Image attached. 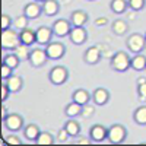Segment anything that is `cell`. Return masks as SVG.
Listing matches in <instances>:
<instances>
[{"label":"cell","instance_id":"cell-1","mask_svg":"<svg viewBox=\"0 0 146 146\" xmlns=\"http://www.w3.org/2000/svg\"><path fill=\"white\" fill-rule=\"evenodd\" d=\"M110 64H111V69H113V70L123 73V72L129 70V67H130V64H131V58H130V56H129L126 51H117V53H114V56L111 57V62H110Z\"/></svg>","mask_w":146,"mask_h":146},{"label":"cell","instance_id":"cell-2","mask_svg":"<svg viewBox=\"0 0 146 146\" xmlns=\"http://www.w3.org/2000/svg\"><path fill=\"white\" fill-rule=\"evenodd\" d=\"M126 45L129 48V51L133 53V54H139L143 51V48L146 45V38L145 35L142 34H137V32H133L127 36L126 40Z\"/></svg>","mask_w":146,"mask_h":146},{"label":"cell","instance_id":"cell-3","mask_svg":"<svg viewBox=\"0 0 146 146\" xmlns=\"http://www.w3.org/2000/svg\"><path fill=\"white\" fill-rule=\"evenodd\" d=\"M127 137V130L123 124H113L108 127V142L113 145H120L123 143Z\"/></svg>","mask_w":146,"mask_h":146},{"label":"cell","instance_id":"cell-4","mask_svg":"<svg viewBox=\"0 0 146 146\" xmlns=\"http://www.w3.org/2000/svg\"><path fill=\"white\" fill-rule=\"evenodd\" d=\"M19 44H21V38H19V34L16 32V29L9 28L6 31H2V48L13 50Z\"/></svg>","mask_w":146,"mask_h":146},{"label":"cell","instance_id":"cell-5","mask_svg":"<svg viewBox=\"0 0 146 146\" xmlns=\"http://www.w3.org/2000/svg\"><path fill=\"white\" fill-rule=\"evenodd\" d=\"M48 79H50V82L53 85H57V86H60V85H63L67 82L69 79V72L64 66H54L50 73H48Z\"/></svg>","mask_w":146,"mask_h":146},{"label":"cell","instance_id":"cell-6","mask_svg":"<svg viewBox=\"0 0 146 146\" xmlns=\"http://www.w3.org/2000/svg\"><path fill=\"white\" fill-rule=\"evenodd\" d=\"M45 51H47V56L50 60H60L66 54V47L62 42L51 41L50 44L45 45Z\"/></svg>","mask_w":146,"mask_h":146},{"label":"cell","instance_id":"cell-7","mask_svg":"<svg viewBox=\"0 0 146 146\" xmlns=\"http://www.w3.org/2000/svg\"><path fill=\"white\" fill-rule=\"evenodd\" d=\"M48 60V56H47V51L42 50V48H35V50L31 51L29 54V60L28 62L31 63L32 67L38 69V67H42Z\"/></svg>","mask_w":146,"mask_h":146},{"label":"cell","instance_id":"cell-8","mask_svg":"<svg viewBox=\"0 0 146 146\" xmlns=\"http://www.w3.org/2000/svg\"><path fill=\"white\" fill-rule=\"evenodd\" d=\"M69 40L75 45H82L88 40V31L85 29V27H73L69 34Z\"/></svg>","mask_w":146,"mask_h":146},{"label":"cell","instance_id":"cell-9","mask_svg":"<svg viewBox=\"0 0 146 146\" xmlns=\"http://www.w3.org/2000/svg\"><path fill=\"white\" fill-rule=\"evenodd\" d=\"M53 32L56 36H60V38H63V36H69L73 25L70 21H66V19H58L53 23Z\"/></svg>","mask_w":146,"mask_h":146},{"label":"cell","instance_id":"cell-10","mask_svg":"<svg viewBox=\"0 0 146 146\" xmlns=\"http://www.w3.org/2000/svg\"><path fill=\"white\" fill-rule=\"evenodd\" d=\"M3 124H5V127L9 130V131H19L21 129H22V126H23V118L19 115V114H16V113H10L5 120H3Z\"/></svg>","mask_w":146,"mask_h":146},{"label":"cell","instance_id":"cell-11","mask_svg":"<svg viewBox=\"0 0 146 146\" xmlns=\"http://www.w3.org/2000/svg\"><path fill=\"white\" fill-rule=\"evenodd\" d=\"M53 28H48V27H40L38 29L35 31V36H36V44H41V45H47L51 42L53 38Z\"/></svg>","mask_w":146,"mask_h":146},{"label":"cell","instance_id":"cell-12","mask_svg":"<svg viewBox=\"0 0 146 146\" xmlns=\"http://www.w3.org/2000/svg\"><path fill=\"white\" fill-rule=\"evenodd\" d=\"M42 13V6L41 3H36V2H29L23 6V15H25L28 19H36L40 18Z\"/></svg>","mask_w":146,"mask_h":146},{"label":"cell","instance_id":"cell-13","mask_svg":"<svg viewBox=\"0 0 146 146\" xmlns=\"http://www.w3.org/2000/svg\"><path fill=\"white\" fill-rule=\"evenodd\" d=\"M108 136V129L102 124H95L91 130H89V137L95 142V143H101L107 139Z\"/></svg>","mask_w":146,"mask_h":146},{"label":"cell","instance_id":"cell-14","mask_svg":"<svg viewBox=\"0 0 146 146\" xmlns=\"http://www.w3.org/2000/svg\"><path fill=\"white\" fill-rule=\"evenodd\" d=\"M101 57H102V54H101L100 47H89L88 50L85 51V54H83V60H85V63H88V64L100 63Z\"/></svg>","mask_w":146,"mask_h":146},{"label":"cell","instance_id":"cell-15","mask_svg":"<svg viewBox=\"0 0 146 146\" xmlns=\"http://www.w3.org/2000/svg\"><path fill=\"white\" fill-rule=\"evenodd\" d=\"M89 21V16L83 10H73L70 13V22L73 27H85Z\"/></svg>","mask_w":146,"mask_h":146},{"label":"cell","instance_id":"cell-16","mask_svg":"<svg viewBox=\"0 0 146 146\" xmlns=\"http://www.w3.org/2000/svg\"><path fill=\"white\" fill-rule=\"evenodd\" d=\"M92 101L95 105H105L110 101V92L105 88H96L92 92Z\"/></svg>","mask_w":146,"mask_h":146},{"label":"cell","instance_id":"cell-17","mask_svg":"<svg viewBox=\"0 0 146 146\" xmlns=\"http://www.w3.org/2000/svg\"><path fill=\"white\" fill-rule=\"evenodd\" d=\"M42 6V13L48 18L51 16H56L60 10V6H58V2L57 0H45L44 3H41Z\"/></svg>","mask_w":146,"mask_h":146},{"label":"cell","instance_id":"cell-18","mask_svg":"<svg viewBox=\"0 0 146 146\" xmlns=\"http://www.w3.org/2000/svg\"><path fill=\"white\" fill-rule=\"evenodd\" d=\"M5 83H6V86L9 88V91H10L12 94H18V92L22 89V86H23L22 78H21V76H16V75H12L9 79L5 80Z\"/></svg>","mask_w":146,"mask_h":146},{"label":"cell","instance_id":"cell-19","mask_svg":"<svg viewBox=\"0 0 146 146\" xmlns=\"http://www.w3.org/2000/svg\"><path fill=\"white\" fill-rule=\"evenodd\" d=\"M91 98H92V95L86 89H76L75 92H73V95H72V100L75 102H78V104H80V105L88 104L91 101Z\"/></svg>","mask_w":146,"mask_h":146},{"label":"cell","instance_id":"cell-20","mask_svg":"<svg viewBox=\"0 0 146 146\" xmlns=\"http://www.w3.org/2000/svg\"><path fill=\"white\" fill-rule=\"evenodd\" d=\"M82 110H83V105L78 104V102H70L69 105H66L64 108V114L69 117V118H75V117H79L82 115Z\"/></svg>","mask_w":146,"mask_h":146},{"label":"cell","instance_id":"cell-21","mask_svg":"<svg viewBox=\"0 0 146 146\" xmlns=\"http://www.w3.org/2000/svg\"><path fill=\"white\" fill-rule=\"evenodd\" d=\"M19 38H21V42L22 44H27V45H32L36 42V36H35V31L34 29H23L19 32Z\"/></svg>","mask_w":146,"mask_h":146},{"label":"cell","instance_id":"cell-22","mask_svg":"<svg viewBox=\"0 0 146 146\" xmlns=\"http://www.w3.org/2000/svg\"><path fill=\"white\" fill-rule=\"evenodd\" d=\"M127 7H129V2H127V0H111V3H110V9H111L115 15L126 13Z\"/></svg>","mask_w":146,"mask_h":146},{"label":"cell","instance_id":"cell-23","mask_svg":"<svg viewBox=\"0 0 146 146\" xmlns=\"http://www.w3.org/2000/svg\"><path fill=\"white\" fill-rule=\"evenodd\" d=\"M40 133H41V130L36 124H28V126H25V129H23V136L31 142H35L36 137L40 136Z\"/></svg>","mask_w":146,"mask_h":146},{"label":"cell","instance_id":"cell-24","mask_svg":"<svg viewBox=\"0 0 146 146\" xmlns=\"http://www.w3.org/2000/svg\"><path fill=\"white\" fill-rule=\"evenodd\" d=\"M130 67H131L133 70H136V72L145 70V69H146V57L142 56L140 53L136 54V56H133V57H131V64H130Z\"/></svg>","mask_w":146,"mask_h":146},{"label":"cell","instance_id":"cell-25","mask_svg":"<svg viewBox=\"0 0 146 146\" xmlns=\"http://www.w3.org/2000/svg\"><path fill=\"white\" fill-rule=\"evenodd\" d=\"M111 29L115 35L121 36V35H124L127 31H129V23L123 19H117L113 22V25H111Z\"/></svg>","mask_w":146,"mask_h":146},{"label":"cell","instance_id":"cell-26","mask_svg":"<svg viewBox=\"0 0 146 146\" xmlns=\"http://www.w3.org/2000/svg\"><path fill=\"white\" fill-rule=\"evenodd\" d=\"M12 51H13V54H16V56L21 58V62H22V60H29V54H31L32 50H29V45L21 42V44L16 45Z\"/></svg>","mask_w":146,"mask_h":146},{"label":"cell","instance_id":"cell-27","mask_svg":"<svg viewBox=\"0 0 146 146\" xmlns=\"http://www.w3.org/2000/svg\"><path fill=\"white\" fill-rule=\"evenodd\" d=\"M64 127H66V130L69 131L70 137L79 136V133H80V126H79V123H78L75 118H69L66 123H64Z\"/></svg>","mask_w":146,"mask_h":146},{"label":"cell","instance_id":"cell-28","mask_svg":"<svg viewBox=\"0 0 146 146\" xmlns=\"http://www.w3.org/2000/svg\"><path fill=\"white\" fill-rule=\"evenodd\" d=\"M133 120H135V123H137L139 126H146V105H142V107L135 110Z\"/></svg>","mask_w":146,"mask_h":146},{"label":"cell","instance_id":"cell-29","mask_svg":"<svg viewBox=\"0 0 146 146\" xmlns=\"http://www.w3.org/2000/svg\"><path fill=\"white\" fill-rule=\"evenodd\" d=\"M28 22H29V19L22 13V15H19V16H16V18L13 19V28L21 32V31H23V29L28 28Z\"/></svg>","mask_w":146,"mask_h":146},{"label":"cell","instance_id":"cell-30","mask_svg":"<svg viewBox=\"0 0 146 146\" xmlns=\"http://www.w3.org/2000/svg\"><path fill=\"white\" fill-rule=\"evenodd\" d=\"M3 63L7 64L9 67H12V69L15 70V69L19 66V63H21V58H19L16 54H13V51H12V53H9V54H6V56L3 57Z\"/></svg>","mask_w":146,"mask_h":146},{"label":"cell","instance_id":"cell-31","mask_svg":"<svg viewBox=\"0 0 146 146\" xmlns=\"http://www.w3.org/2000/svg\"><path fill=\"white\" fill-rule=\"evenodd\" d=\"M35 143H36V145H42V146H45V145H53V143H54V137H53L48 131H41L40 136L36 137Z\"/></svg>","mask_w":146,"mask_h":146},{"label":"cell","instance_id":"cell-32","mask_svg":"<svg viewBox=\"0 0 146 146\" xmlns=\"http://www.w3.org/2000/svg\"><path fill=\"white\" fill-rule=\"evenodd\" d=\"M127 2H129V7L131 10H136V12L142 10L146 5V0H127Z\"/></svg>","mask_w":146,"mask_h":146},{"label":"cell","instance_id":"cell-33","mask_svg":"<svg viewBox=\"0 0 146 146\" xmlns=\"http://www.w3.org/2000/svg\"><path fill=\"white\" fill-rule=\"evenodd\" d=\"M10 27H13V19L9 15H2V31H6Z\"/></svg>","mask_w":146,"mask_h":146},{"label":"cell","instance_id":"cell-34","mask_svg":"<svg viewBox=\"0 0 146 146\" xmlns=\"http://www.w3.org/2000/svg\"><path fill=\"white\" fill-rule=\"evenodd\" d=\"M69 137H70V135H69V131L66 130V127H63V129H60V130H58V133H57V139H58L60 143H66V142L69 140Z\"/></svg>","mask_w":146,"mask_h":146},{"label":"cell","instance_id":"cell-35","mask_svg":"<svg viewBox=\"0 0 146 146\" xmlns=\"http://www.w3.org/2000/svg\"><path fill=\"white\" fill-rule=\"evenodd\" d=\"M12 75H13V69L12 67H9L7 64H5V63H2V79H9Z\"/></svg>","mask_w":146,"mask_h":146},{"label":"cell","instance_id":"cell-36","mask_svg":"<svg viewBox=\"0 0 146 146\" xmlns=\"http://www.w3.org/2000/svg\"><path fill=\"white\" fill-rule=\"evenodd\" d=\"M5 139H6V142H7V146H12V145L19 146V145H22V140H21L18 136H15V135H9V136H6Z\"/></svg>","mask_w":146,"mask_h":146},{"label":"cell","instance_id":"cell-37","mask_svg":"<svg viewBox=\"0 0 146 146\" xmlns=\"http://www.w3.org/2000/svg\"><path fill=\"white\" fill-rule=\"evenodd\" d=\"M92 114H94V107H92L89 102L85 104V105H83V110H82V115L88 118V117H91Z\"/></svg>","mask_w":146,"mask_h":146},{"label":"cell","instance_id":"cell-38","mask_svg":"<svg viewBox=\"0 0 146 146\" xmlns=\"http://www.w3.org/2000/svg\"><path fill=\"white\" fill-rule=\"evenodd\" d=\"M137 95L140 100H146V82L142 85H137Z\"/></svg>","mask_w":146,"mask_h":146},{"label":"cell","instance_id":"cell-39","mask_svg":"<svg viewBox=\"0 0 146 146\" xmlns=\"http://www.w3.org/2000/svg\"><path fill=\"white\" fill-rule=\"evenodd\" d=\"M9 94H12V92H10L9 88L6 86V83H3V85H2V101H6V100L9 98Z\"/></svg>","mask_w":146,"mask_h":146},{"label":"cell","instance_id":"cell-40","mask_svg":"<svg viewBox=\"0 0 146 146\" xmlns=\"http://www.w3.org/2000/svg\"><path fill=\"white\" fill-rule=\"evenodd\" d=\"M78 145H91V143H95L92 139H88V137H83V139H79L78 142H76Z\"/></svg>","mask_w":146,"mask_h":146},{"label":"cell","instance_id":"cell-41","mask_svg":"<svg viewBox=\"0 0 146 146\" xmlns=\"http://www.w3.org/2000/svg\"><path fill=\"white\" fill-rule=\"evenodd\" d=\"M107 23V18H98L95 21V25L96 27H102V25H105Z\"/></svg>","mask_w":146,"mask_h":146},{"label":"cell","instance_id":"cell-42","mask_svg":"<svg viewBox=\"0 0 146 146\" xmlns=\"http://www.w3.org/2000/svg\"><path fill=\"white\" fill-rule=\"evenodd\" d=\"M7 115H9V113H7V108H6L5 105H2V121H3V120H5Z\"/></svg>","mask_w":146,"mask_h":146},{"label":"cell","instance_id":"cell-43","mask_svg":"<svg viewBox=\"0 0 146 146\" xmlns=\"http://www.w3.org/2000/svg\"><path fill=\"white\" fill-rule=\"evenodd\" d=\"M146 82V78H139L137 79V85H142V83H145Z\"/></svg>","mask_w":146,"mask_h":146},{"label":"cell","instance_id":"cell-44","mask_svg":"<svg viewBox=\"0 0 146 146\" xmlns=\"http://www.w3.org/2000/svg\"><path fill=\"white\" fill-rule=\"evenodd\" d=\"M34 2H36V3H44L45 0H34Z\"/></svg>","mask_w":146,"mask_h":146},{"label":"cell","instance_id":"cell-45","mask_svg":"<svg viewBox=\"0 0 146 146\" xmlns=\"http://www.w3.org/2000/svg\"><path fill=\"white\" fill-rule=\"evenodd\" d=\"M145 38H146V32H145Z\"/></svg>","mask_w":146,"mask_h":146},{"label":"cell","instance_id":"cell-46","mask_svg":"<svg viewBox=\"0 0 146 146\" xmlns=\"http://www.w3.org/2000/svg\"><path fill=\"white\" fill-rule=\"evenodd\" d=\"M89 2H92V0H89Z\"/></svg>","mask_w":146,"mask_h":146}]
</instances>
